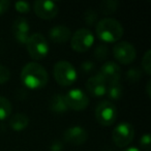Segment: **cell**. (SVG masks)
Returning a JSON list of instances; mask_svg holds the SVG:
<instances>
[{
  "mask_svg": "<svg viewBox=\"0 0 151 151\" xmlns=\"http://www.w3.org/2000/svg\"><path fill=\"white\" fill-rule=\"evenodd\" d=\"M9 5H11V2L9 0H0V15L4 14L9 9Z\"/></svg>",
  "mask_w": 151,
  "mask_h": 151,
  "instance_id": "f546056e",
  "label": "cell"
},
{
  "mask_svg": "<svg viewBox=\"0 0 151 151\" xmlns=\"http://www.w3.org/2000/svg\"><path fill=\"white\" fill-rule=\"evenodd\" d=\"M11 78V71L5 65L0 64V84H4Z\"/></svg>",
  "mask_w": 151,
  "mask_h": 151,
  "instance_id": "d4e9b609",
  "label": "cell"
},
{
  "mask_svg": "<svg viewBox=\"0 0 151 151\" xmlns=\"http://www.w3.org/2000/svg\"><path fill=\"white\" fill-rule=\"evenodd\" d=\"M12 113V103L5 96L0 95V120H4Z\"/></svg>",
  "mask_w": 151,
  "mask_h": 151,
  "instance_id": "d6986e66",
  "label": "cell"
},
{
  "mask_svg": "<svg viewBox=\"0 0 151 151\" xmlns=\"http://www.w3.org/2000/svg\"><path fill=\"white\" fill-rule=\"evenodd\" d=\"M15 7H16V11L22 14L28 13V12L30 11V4L27 1H23V0L17 1V2L15 3Z\"/></svg>",
  "mask_w": 151,
  "mask_h": 151,
  "instance_id": "484cf974",
  "label": "cell"
},
{
  "mask_svg": "<svg viewBox=\"0 0 151 151\" xmlns=\"http://www.w3.org/2000/svg\"><path fill=\"white\" fill-rule=\"evenodd\" d=\"M64 97L68 109L75 110V111L84 110L89 105V97L84 91L79 88L70 89L64 95Z\"/></svg>",
  "mask_w": 151,
  "mask_h": 151,
  "instance_id": "9c48e42d",
  "label": "cell"
},
{
  "mask_svg": "<svg viewBox=\"0 0 151 151\" xmlns=\"http://www.w3.org/2000/svg\"><path fill=\"white\" fill-rule=\"evenodd\" d=\"M95 118L101 125H111L117 118V108L111 101H103L95 108Z\"/></svg>",
  "mask_w": 151,
  "mask_h": 151,
  "instance_id": "8992f818",
  "label": "cell"
},
{
  "mask_svg": "<svg viewBox=\"0 0 151 151\" xmlns=\"http://www.w3.org/2000/svg\"><path fill=\"white\" fill-rule=\"evenodd\" d=\"M150 81H148V82H147V94H148V96H150Z\"/></svg>",
  "mask_w": 151,
  "mask_h": 151,
  "instance_id": "1f68e13d",
  "label": "cell"
},
{
  "mask_svg": "<svg viewBox=\"0 0 151 151\" xmlns=\"http://www.w3.org/2000/svg\"><path fill=\"white\" fill-rule=\"evenodd\" d=\"M97 20V14L94 9H88L85 11L84 13V21L86 24H88L89 26H92L96 23Z\"/></svg>",
  "mask_w": 151,
  "mask_h": 151,
  "instance_id": "603a6c76",
  "label": "cell"
},
{
  "mask_svg": "<svg viewBox=\"0 0 151 151\" xmlns=\"http://www.w3.org/2000/svg\"><path fill=\"white\" fill-rule=\"evenodd\" d=\"M113 55L118 62L122 64H129L136 59V48L129 42H119L114 46Z\"/></svg>",
  "mask_w": 151,
  "mask_h": 151,
  "instance_id": "ba28073f",
  "label": "cell"
},
{
  "mask_svg": "<svg viewBox=\"0 0 151 151\" xmlns=\"http://www.w3.org/2000/svg\"><path fill=\"white\" fill-rule=\"evenodd\" d=\"M94 35L88 28H80L70 36V46L77 52H85L92 47Z\"/></svg>",
  "mask_w": 151,
  "mask_h": 151,
  "instance_id": "5b68a950",
  "label": "cell"
},
{
  "mask_svg": "<svg viewBox=\"0 0 151 151\" xmlns=\"http://www.w3.org/2000/svg\"><path fill=\"white\" fill-rule=\"evenodd\" d=\"M63 143L59 140H56L51 143L50 145V151H62L63 150Z\"/></svg>",
  "mask_w": 151,
  "mask_h": 151,
  "instance_id": "f1b7e54d",
  "label": "cell"
},
{
  "mask_svg": "<svg viewBox=\"0 0 151 151\" xmlns=\"http://www.w3.org/2000/svg\"><path fill=\"white\" fill-rule=\"evenodd\" d=\"M26 48L30 57L35 60L45 58L49 52V42L47 38L40 32L32 33L26 42Z\"/></svg>",
  "mask_w": 151,
  "mask_h": 151,
  "instance_id": "277c9868",
  "label": "cell"
},
{
  "mask_svg": "<svg viewBox=\"0 0 151 151\" xmlns=\"http://www.w3.org/2000/svg\"><path fill=\"white\" fill-rule=\"evenodd\" d=\"M94 67H95V63L92 62V61L87 60L82 62V64H81V69L83 71H85V73H90V71H92L94 69Z\"/></svg>",
  "mask_w": 151,
  "mask_h": 151,
  "instance_id": "83f0119b",
  "label": "cell"
},
{
  "mask_svg": "<svg viewBox=\"0 0 151 151\" xmlns=\"http://www.w3.org/2000/svg\"><path fill=\"white\" fill-rule=\"evenodd\" d=\"M134 137V128L129 122H120L112 132V139L116 146L123 148L132 141Z\"/></svg>",
  "mask_w": 151,
  "mask_h": 151,
  "instance_id": "52a82bcc",
  "label": "cell"
},
{
  "mask_svg": "<svg viewBox=\"0 0 151 151\" xmlns=\"http://www.w3.org/2000/svg\"><path fill=\"white\" fill-rule=\"evenodd\" d=\"M63 139L67 143L73 145H81L88 139V132L84 127L79 125L70 126L63 134Z\"/></svg>",
  "mask_w": 151,
  "mask_h": 151,
  "instance_id": "7c38bea8",
  "label": "cell"
},
{
  "mask_svg": "<svg viewBox=\"0 0 151 151\" xmlns=\"http://www.w3.org/2000/svg\"><path fill=\"white\" fill-rule=\"evenodd\" d=\"M103 151H109V150H103Z\"/></svg>",
  "mask_w": 151,
  "mask_h": 151,
  "instance_id": "d6a6232c",
  "label": "cell"
},
{
  "mask_svg": "<svg viewBox=\"0 0 151 151\" xmlns=\"http://www.w3.org/2000/svg\"><path fill=\"white\" fill-rule=\"evenodd\" d=\"M21 80L29 89H40L47 85L49 73L42 64L37 62H28L21 70Z\"/></svg>",
  "mask_w": 151,
  "mask_h": 151,
  "instance_id": "6da1fadb",
  "label": "cell"
},
{
  "mask_svg": "<svg viewBox=\"0 0 151 151\" xmlns=\"http://www.w3.org/2000/svg\"><path fill=\"white\" fill-rule=\"evenodd\" d=\"M29 124V118L24 113H17L13 115L9 119V125L14 130H23Z\"/></svg>",
  "mask_w": 151,
  "mask_h": 151,
  "instance_id": "e0dca14e",
  "label": "cell"
},
{
  "mask_svg": "<svg viewBox=\"0 0 151 151\" xmlns=\"http://www.w3.org/2000/svg\"><path fill=\"white\" fill-rule=\"evenodd\" d=\"M141 70L138 67H130L127 71H126L125 78L127 81H129L130 83H136L137 81H139V79L141 78Z\"/></svg>",
  "mask_w": 151,
  "mask_h": 151,
  "instance_id": "44dd1931",
  "label": "cell"
},
{
  "mask_svg": "<svg viewBox=\"0 0 151 151\" xmlns=\"http://www.w3.org/2000/svg\"><path fill=\"white\" fill-rule=\"evenodd\" d=\"M123 26L114 18H104L99 20L95 26V32L99 40L106 42H114L123 35Z\"/></svg>",
  "mask_w": 151,
  "mask_h": 151,
  "instance_id": "7a4b0ae2",
  "label": "cell"
},
{
  "mask_svg": "<svg viewBox=\"0 0 151 151\" xmlns=\"http://www.w3.org/2000/svg\"><path fill=\"white\" fill-rule=\"evenodd\" d=\"M97 75L106 82V84L119 82L121 78V68L114 61H107L101 65Z\"/></svg>",
  "mask_w": 151,
  "mask_h": 151,
  "instance_id": "8fae6325",
  "label": "cell"
},
{
  "mask_svg": "<svg viewBox=\"0 0 151 151\" xmlns=\"http://www.w3.org/2000/svg\"><path fill=\"white\" fill-rule=\"evenodd\" d=\"M29 22L23 17H19L15 20L12 26V31L15 36L16 40L20 44H26L29 37Z\"/></svg>",
  "mask_w": 151,
  "mask_h": 151,
  "instance_id": "4fadbf2b",
  "label": "cell"
},
{
  "mask_svg": "<svg viewBox=\"0 0 151 151\" xmlns=\"http://www.w3.org/2000/svg\"><path fill=\"white\" fill-rule=\"evenodd\" d=\"M53 73L56 82L62 86H69L73 84L78 78L75 66L65 60H60L55 63Z\"/></svg>",
  "mask_w": 151,
  "mask_h": 151,
  "instance_id": "3957f363",
  "label": "cell"
},
{
  "mask_svg": "<svg viewBox=\"0 0 151 151\" xmlns=\"http://www.w3.org/2000/svg\"><path fill=\"white\" fill-rule=\"evenodd\" d=\"M106 94L112 101H118V99H121L122 94H123V87L120 84V82L109 84V86H107Z\"/></svg>",
  "mask_w": 151,
  "mask_h": 151,
  "instance_id": "ac0fdd59",
  "label": "cell"
},
{
  "mask_svg": "<svg viewBox=\"0 0 151 151\" xmlns=\"http://www.w3.org/2000/svg\"><path fill=\"white\" fill-rule=\"evenodd\" d=\"M49 106H50V109L55 113H64L68 109L64 95L61 94V93H56V94L53 95L50 99Z\"/></svg>",
  "mask_w": 151,
  "mask_h": 151,
  "instance_id": "2e32d148",
  "label": "cell"
},
{
  "mask_svg": "<svg viewBox=\"0 0 151 151\" xmlns=\"http://www.w3.org/2000/svg\"><path fill=\"white\" fill-rule=\"evenodd\" d=\"M49 36L56 44H64L70 38L71 32L65 25H55L49 30Z\"/></svg>",
  "mask_w": 151,
  "mask_h": 151,
  "instance_id": "9a60e30c",
  "label": "cell"
},
{
  "mask_svg": "<svg viewBox=\"0 0 151 151\" xmlns=\"http://www.w3.org/2000/svg\"><path fill=\"white\" fill-rule=\"evenodd\" d=\"M85 87L89 94L95 97L103 96L106 94V91H107V84L99 75L91 76L90 78H88Z\"/></svg>",
  "mask_w": 151,
  "mask_h": 151,
  "instance_id": "5bb4252c",
  "label": "cell"
},
{
  "mask_svg": "<svg viewBox=\"0 0 151 151\" xmlns=\"http://www.w3.org/2000/svg\"><path fill=\"white\" fill-rule=\"evenodd\" d=\"M108 54H109V49H108V47L106 45L101 44L94 49V56L99 60L106 59L108 57Z\"/></svg>",
  "mask_w": 151,
  "mask_h": 151,
  "instance_id": "cb8c5ba5",
  "label": "cell"
},
{
  "mask_svg": "<svg viewBox=\"0 0 151 151\" xmlns=\"http://www.w3.org/2000/svg\"><path fill=\"white\" fill-rule=\"evenodd\" d=\"M123 151H141L139 148H137V147H128V148L124 149Z\"/></svg>",
  "mask_w": 151,
  "mask_h": 151,
  "instance_id": "4dcf8cb0",
  "label": "cell"
},
{
  "mask_svg": "<svg viewBox=\"0 0 151 151\" xmlns=\"http://www.w3.org/2000/svg\"><path fill=\"white\" fill-rule=\"evenodd\" d=\"M142 66L146 75L151 73V50H147L142 58Z\"/></svg>",
  "mask_w": 151,
  "mask_h": 151,
  "instance_id": "7402d4cb",
  "label": "cell"
},
{
  "mask_svg": "<svg viewBox=\"0 0 151 151\" xmlns=\"http://www.w3.org/2000/svg\"><path fill=\"white\" fill-rule=\"evenodd\" d=\"M150 142H151V138L149 134H144L140 139V145L142 147L143 150L145 151H149L150 149Z\"/></svg>",
  "mask_w": 151,
  "mask_h": 151,
  "instance_id": "4316f807",
  "label": "cell"
},
{
  "mask_svg": "<svg viewBox=\"0 0 151 151\" xmlns=\"http://www.w3.org/2000/svg\"><path fill=\"white\" fill-rule=\"evenodd\" d=\"M119 2L117 0H104L101 3V9L105 15H111L117 9Z\"/></svg>",
  "mask_w": 151,
  "mask_h": 151,
  "instance_id": "ffe728a7",
  "label": "cell"
},
{
  "mask_svg": "<svg viewBox=\"0 0 151 151\" xmlns=\"http://www.w3.org/2000/svg\"><path fill=\"white\" fill-rule=\"evenodd\" d=\"M33 11L40 19L51 20L58 14V5L55 1L51 0H36L33 3Z\"/></svg>",
  "mask_w": 151,
  "mask_h": 151,
  "instance_id": "30bf717a",
  "label": "cell"
}]
</instances>
